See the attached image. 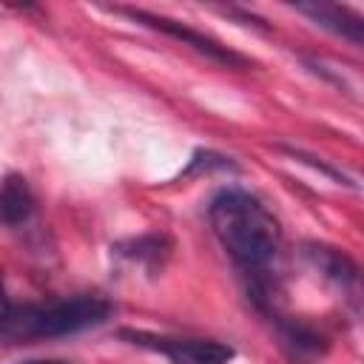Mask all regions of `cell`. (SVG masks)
Here are the masks:
<instances>
[{
  "mask_svg": "<svg viewBox=\"0 0 364 364\" xmlns=\"http://www.w3.org/2000/svg\"><path fill=\"white\" fill-rule=\"evenodd\" d=\"M296 9L301 14H307L316 26L350 40L353 46L364 43V20L361 14H355L347 6H336V3H296Z\"/></svg>",
  "mask_w": 364,
  "mask_h": 364,
  "instance_id": "cell-5",
  "label": "cell"
},
{
  "mask_svg": "<svg viewBox=\"0 0 364 364\" xmlns=\"http://www.w3.org/2000/svg\"><path fill=\"white\" fill-rule=\"evenodd\" d=\"M282 336H284V341L293 347V350H299V353H307V355H316V353H324V336H318L316 330H310V327H304V324H296V321H287V324H282Z\"/></svg>",
  "mask_w": 364,
  "mask_h": 364,
  "instance_id": "cell-9",
  "label": "cell"
},
{
  "mask_svg": "<svg viewBox=\"0 0 364 364\" xmlns=\"http://www.w3.org/2000/svg\"><path fill=\"white\" fill-rule=\"evenodd\" d=\"M114 250H117L122 259L142 262L145 267L156 270V267H162L165 259L171 256V239H165V236H139V239L117 242Z\"/></svg>",
  "mask_w": 364,
  "mask_h": 364,
  "instance_id": "cell-8",
  "label": "cell"
},
{
  "mask_svg": "<svg viewBox=\"0 0 364 364\" xmlns=\"http://www.w3.org/2000/svg\"><path fill=\"white\" fill-rule=\"evenodd\" d=\"M111 304L94 296H77L48 304H9L0 310V344H28L71 336L105 324Z\"/></svg>",
  "mask_w": 364,
  "mask_h": 364,
  "instance_id": "cell-2",
  "label": "cell"
},
{
  "mask_svg": "<svg viewBox=\"0 0 364 364\" xmlns=\"http://www.w3.org/2000/svg\"><path fill=\"white\" fill-rule=\"evenodd\" d=\"M26 364H65V361H26Z\"/></svg>",
  "mask_w": 364,
  "mask_h": 364,
  "instance_id": "cell-10",
  "label": "cell"
},
{
  "mask_svg": "<svg viewBox=\"0 0 364 364\" xmlns=\"http://www.w3.org/2000/svg\"><path fill=\"white\" fill-rule=\"evenodd\" d=\"M119 336L131 338L139 347H151V350L165 353L173 364H228L236 355L230 344L210 341V338H156V336L131 333V330H122Z\"/></svg>",
  "mask_w": 364,
  "mask_h": 364,
  "instance_id": "cell-4",
  "label": "cell"
},
{
  "mask_svg": "<svg viewBox=\"0 0 364 364\" xmlns=\"http://www.w3.org/2000/svg\"><path fill=\"white\" fill-rule=\"evenodd\" d=\"M34 196L23 176L11 173L0 182V225H20L31 216Z\"/></svg>",
  "mask_w": 364,
  "mask_h": 364,
  "instance_id": "cell-7",
  "label": "cell"
},
{
  "mask_svg": "<svg viewBox=\"0 0 364 364\" xmlns=\"http://www.w3.org/2000/svg\"><path fill=\"white\" fill-rule=\"evenodd\" d=\"M304 256L324 279H330L341 287H350V284L358 282V264L347 253H341L338 247H330V245H321V242H307Z\"/></svg>",
  "mask_w": 364,
  "mask_h": 364,
  "instance_id": "cell-6",
  "label": "cell"
},
{
  "mask_svg": "<svg viewBox=\"0 0 364 364\" xmlns=\"http://www.w3.org/2000/svg\"><path fill=\"white\" fill-rule=\"evenodd\" d=\"M114 11L131 17L134 23H142V26H148V28H154V31H162V34H168V37L185 43V46H191L193 51H199V54H205L208 60L222 63V65H228V68H247V65H250V60L242 57L239 51L222 46L219 40H213V37H208V34H202V31H196V28L179 23V20H171V17H162V14H151V11H142V9H131V6H117Z\"/></svg>",
  "mask_w": 364,
  "mask_h": 364,
  "instance_id": "cell-3",
  "label": "cell"
},
{
  "mask_svg": "<svg viewBox=\"0 0 364 364\" xmlns=\"http://www.w3.org/2000/svg\"><path fill=\"white\" fill-rule=\"evenodd\" d=\"M0 301H3V284H0Z\"/></svg>",
  "mask_w": 364,
  "mask_h": 364,
  "instance_id": "cell-11",
  "label": "cell"
},
{
  "mask_svg": "<svg viewBox=\"0 0 364 364\" xmlns=\"http://www.w3.org/2000/svg\"><path fill=\"white\" fill-rule=\"evenodd\" d=\"M208 219L222 247L245 270H259L279 253L282 245L279 219L264 208L262 199H256L247 191L239 188L219 191L210 199Z\"/></svg>",
  "mask_w": 364,
  "mask_h": 364,
  "instance_id": "cell-1",
  "label": "cell"
}]
</instances>
